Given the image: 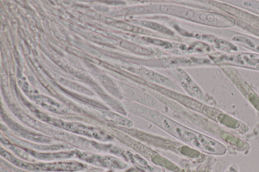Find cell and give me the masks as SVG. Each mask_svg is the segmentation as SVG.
Wrapping results in <instances>:
<instances>
[{
	"label": "cell",
	"mask_w": 259,
	"mask_h": 172,
	"mask_svg": "<svg viewBox=\"0 0 259 172\" xmlns=\"http://www.w3.org/2000/svg\"><path fill=\"white\" fill-rule=\"evenodd\" d=\"M129 110L147 119L182 141L208 153L222 154L226 148L219 142L190 130L160 113L145 107L132 104Z\"/></svg>",
	"instance_id": "1"
},
{
	"label": "cell",
	"mask_w": 259,
	"mask_h": 172,
	"mask_svg": "<svg viewBox=\"0 0 259 172\" xmlns=\"http://www.w3.org/2000/svg\"><path fill=\"white\" fill-rule=\"evenodd\" d=\"M43 120L65 130L98 140L109 141L112 139V138L105 132L82 124L66 122L59 120H54L46 116L44 117Z\"/></svg>",
	"instance_id": "2"
},
{
	"label": "cell",
	"mask_w": 259,
	"mask_h": 172,
	"mask_svg": "<svg viewBox=\"0 0 259 172\" xmlns=\"http://www.w3.org/2000/svg\"><path fill=\"white\" fill-rule=\"evenodd\" d=\"M37 172L49 171H74L81 170L85 168V165L75 161H58L48 163H35Z\"/></svg>",
	"instance_id": "3"
},
{
	"label": "cell",
	"mask_w": 259,
	"mask_h": 172,
	"mask_svg": "<svg viewBox=\"0 0 259 172\" xmlns=\"http://www.w3.org/2000/svg\"><path fill=\"white\" fill-rule=\"evenodd\" d=\"M225 62L232 65L259 70V55L251 53H238L225 55Z\"/></svg>",
	"instance_id": "4"
},
{
	"label": "cell",
	"mask_w": 259,
	"mask_h": 172,
	"mask_svg": "<svg viewBox=\"0 0 259 172\" xmlns=\"http://www.w3.org/2000/svg\"><path fill=\"white\" fill-rule=\"evenodd\" d=\"M175 76L183 88L191 96L198 99L203 100V94L193 80L183 71H176Z\"/></svg>",
	"instance_id": "5"
},
{
	"label": "cell",
	"mask_w": 259,
	"mask_h": 172,
	"mask_svg": "<svg viewBox=\"0 0 259 172\" xmlns=\"http://www.w3.org/2000/svg\"><path fill=\"white\" fill-rule=\"evenodd\" d=\"M125 92L130 97L146 105L154 107L157 104L156 101L148 95L135 88L133 89L132 87L128 88L125 90Z\"/></svg>",
	"instance_id": "6"
},
{
	"label": "cell",
	"mask_w": 259,
	"mask_h": 172,
	"mask_svg": "<svg viewBox=\"0 0 259 172\" xmlns=\"http://www.w3.org/2000/svg\"><path fill=\"white\" fill-rule=\"evenodd\" d=\"M140 71L141 75H144L149 80L172 88H175V84L168 78L157 74L151 71L140 70Z\"/></svg>",
	"instance_id": "7"
},
{
	"label": "cell",
	"mask_w": 259,
	"mask_h": 172,
	"mask_svg": "<svg viewBox=\"0 0 259 172\" xmlns=\"http://www.w3.org/2000/svg\"><path fill=\"white\" fill-rule=\"evenodd\" d=\"M14 130L21 136L31 140L41 142H48L52 141L50 138L46 136L38 135L24 129H21V128H17L14 129Z\"/></svg>",
	"instance_id": "8"
},
{
	"label": "cell",
	"mask_w": 259,
	"mask_h": 172,
	"mask_svg": "<svg viewBox=\"0 0 259 172\" xmlns=\"http://www.w3.org/2000/svg\"><path fill=\"white\" fill-rule=\"evenodd\" d=\"M104 118L107 121L126 127H132V121L129 119L113 113L104 114Z\"/></svg>",
	"instance_id": "9"
},
{
	"label": "cell",
	"mask_w": 259,
	"mask_h": 172,
	"mask_svg": "<svg viewBox=\"0 0 259 172\" xmlns=\"http://www.w3.org/2000/svg\"><path fill=\"white\" fill-rule=\"evenodd\" d=\"M38 102L46 108L57 112H65L66 110L60 104L54 102L51 99L40 98Z\"/></svg>",
	"instance_id": "10"
},
{
	"label": "cell",
	"mask_w": 259,
	"mask_h": 172,
	"mask_svg": "<svg viewBox=\"0 0 259 172\" xmlns=\"http://www.w3.org/2000/svg\"><path fill=\"white\" fill-rule=\"evenodd\" d=\"M1 172H10V171L6 170H2Z\"/></svg>",
	"instance_id": "11"
}]
</instances>
